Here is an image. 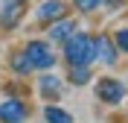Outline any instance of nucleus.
<instances>
[{"label": "nucleus", "mask_w": 128, "mask_h": 123, "mask_svg": "<svg viewBox=\"0 0 128 123\" xmlns=\"http://www.w3.org/2000/svg\"><path fill=\"white\" fill-rule=\"evenodd\" d=\"M64 59L70 67H88L90 62H96V47H93V35L88 32H76L64 41Z\"/></svg>", "instance_id": "nucleus-1"}, {"label": "nucleus", "mask_w": 128, "mask_h": 123, "mask_svg": "<svg viewBox=\"0 0 128 123\" xmlns=\"http://www.w3.org/2000/svg\"><path fill=\"white\" fill-rule=\"evenodd\" d=\"M24 56L29 59L32 70H50V67H56V53H52V47H50L47 41H29L24 47Z\"/></svg>", "instance_id": "nucleus-2"}, {"label": "nucleus", "mask_w": 128, "mask_h": 123, "mask_svg": "<svg viewBox=\"0 0 128 123\" xmlns=\"http://www.w3.org/2000/svg\"><path fill=\"white\" fill-rule=\"evenodd\" d=\"M93 91H96V97L102 100V103H108V106H116V103H122V100L128 97L125 82L114 79V76H102V79L93 85Z\"/></svg>", "instance_id": "nucleus-3"}, {"label": "nucleus", "mask_w": 128, "mask_h": 123, "mask_svg": "<svg viewBox=\"0 0 128 123\" xmlns=\"http://www.w3.org/2000/svg\"><path fill=\"white\" fill-rule=\"evenodd\" d=\"M26 15V0H18V3H3L0 9V26L3 29H15Z\"/></svg>", "instance_id": "nucleus-4"}, {"label": "nucleus", "mask_w": 128, "mask_h": 123, "mask_svg": "<svg viewBox=\"0 0 128 123\" xmlns=\"http://www.w3.org/2000/svg\"><path fill=\"white\" fill-rule=\"evenodd\" d=\"M29 117V106L24 100H6L0 106V120L3 123H24Z\"/></svg>", "instance_id": "nucleus-5"}, {"label": "nucleus", "mask_w": 128, "mask_h": 123, "mask_svg": "<svg viewBox=\"0 0 128 123\" xmlns=\"http://www.w3.org/2000/svg\"><path fill=\"white\" fill-rule=\"evenodd\" d=\"M93 47H96V59L102 62V65H116V59H120V50H116V44H114L111 35H99V38H93Z\"/></svg>", "instance_id": "nucleus-6"}, {"label": "nucleus", "mask_w": 128, "mask_h": 123, "mask_svg": "<svg viewBox=\"0 0 128 123\" xmlns=\"http://www.w3.org/2000/svg\"><path fill=\"white\" fill-rule=\"evenodd\" d=\"M61 18H67V3L64 0H47V3H41L38 24H56Z\"/></svg>", "instance_id": "nucleus-7"}, {"label": "nucleus", "mask_w": 128, "mask_h": 123, "mask_svg": "<svg viewBox=\"0 0 128 123\" xmlns=\"http://www.w3.org/2000/svg\"><path fill=\"white\" fill-rule=\"evenodd\" d=\"M76 21H70V18H61V21H56V24L50 26V41L52 44H64V41L70 38V35H76Z\"/></svg>", "instance_id": "nucleus-8"}, {"label": "nucleus", "mask_w": 128, "mask_h": 123, "mask_svg": "<svg viewBox=\"0 0 128 123\" xmlns=\"http://www.w3.org/2000/svg\"><path fill=\"white\" fill-rule=\"evenodd\" d=\"M41 94H44L47 100H58V97H61V79L47 73L44 79H41Z\"/></svg>", "instance_id": "nucleus-9"}, {"label": "nucleus", "mask_w": 128, "mask_h": 123, "mask_svg": "<svg viewBox=\"0 0 128 123\" xmlns=\"http://www.w3.org/2000/svg\"><path fill=\"white\" fill-rule=\"evenodd\" d=\"M44 117H47V123H73V114L64 111V108H58V106H47L44 108Z\"/></svg>", "instance_id": "nucleus-10"}, {"label": "nucleus", "mask_w": 128, "mask_h": 123, "mask_svg": "<svg viewBox=\"0 0 128 123\" xmlns=\"http://www.w3.org/2000/svg\"><path fill=\"white\" fill-rule=\"evenodd\" d=\"M12 70H15L18 76H29L32 73V65H29V59L24 56V50H18L15 56H12Z\"/></svg>", "instance_id": "nucleus-11"}, {"label": "nucleus", "mask_w": 128, "mask_h": 123, "mask_svg": "<svg viewBox=\"0 0 128 123\" xmlns=\"http://www.w3.org/2000/svg\"><path fill=\"white\" fill-rule=\"evenodd\" d=\"M70 82L73 85H88L90 82V70L88 67H70Z\"/></svg>", "instance_id": "nucleus-12"}, {"label": "nucleus", "mask_w": 128, "mask_h": 123, "mask_svg": "<svg viewBox=\"0 0 128 123\" xmlns=\"http://www.w3.org/2000/svg\"><path fill=\"white\" fill-rule=\"evenodd\" d=\"M114 44H116V50H120V53H128V26H120V29H116Z\"/></svg>", "instance_id": "nucleus-13"}, {"label": "nucleus", "mask_w": 128, "mask_h": 123, "mask_svg": "<svg viewBox=\"0 0 128 123\" xmlns=\"http://www.w3.org/2000/svg\"><path fill=\"white\" fill-rule=\"evenodd\" d=\"M105 0H73V6L79 9V12H93V9H99Z\"/></svg>", "instance_id": "nucleus-14"}, {"label": "nucleus", "mask_w": 128, "mask_h": 123, "mask_svg": "<svg viewBox=\"0 0 128 123\" xmlns=\"http://www.w3.org/2000/svg\"><path fill=\"white\" fill-rule=\"evenodd\" d=\"M105 3H108V6H122L125 0H105Z\"/></svg>", "instance_id": "nucleus-15"}, {"label": "nucleus", "mask_w": 128, "mask_h": 123, "mask_svg": "<svg viewBox=\"0 0 128 123\" xmlns=\"http://www.w3.org/2000/svg\"><path fill=\"white\" fill-rule=\"evenodd\" d=\"M3 3H18V0H3Z\"/></svg>", "instance_id": "nucleus-16"}]
</instances>
